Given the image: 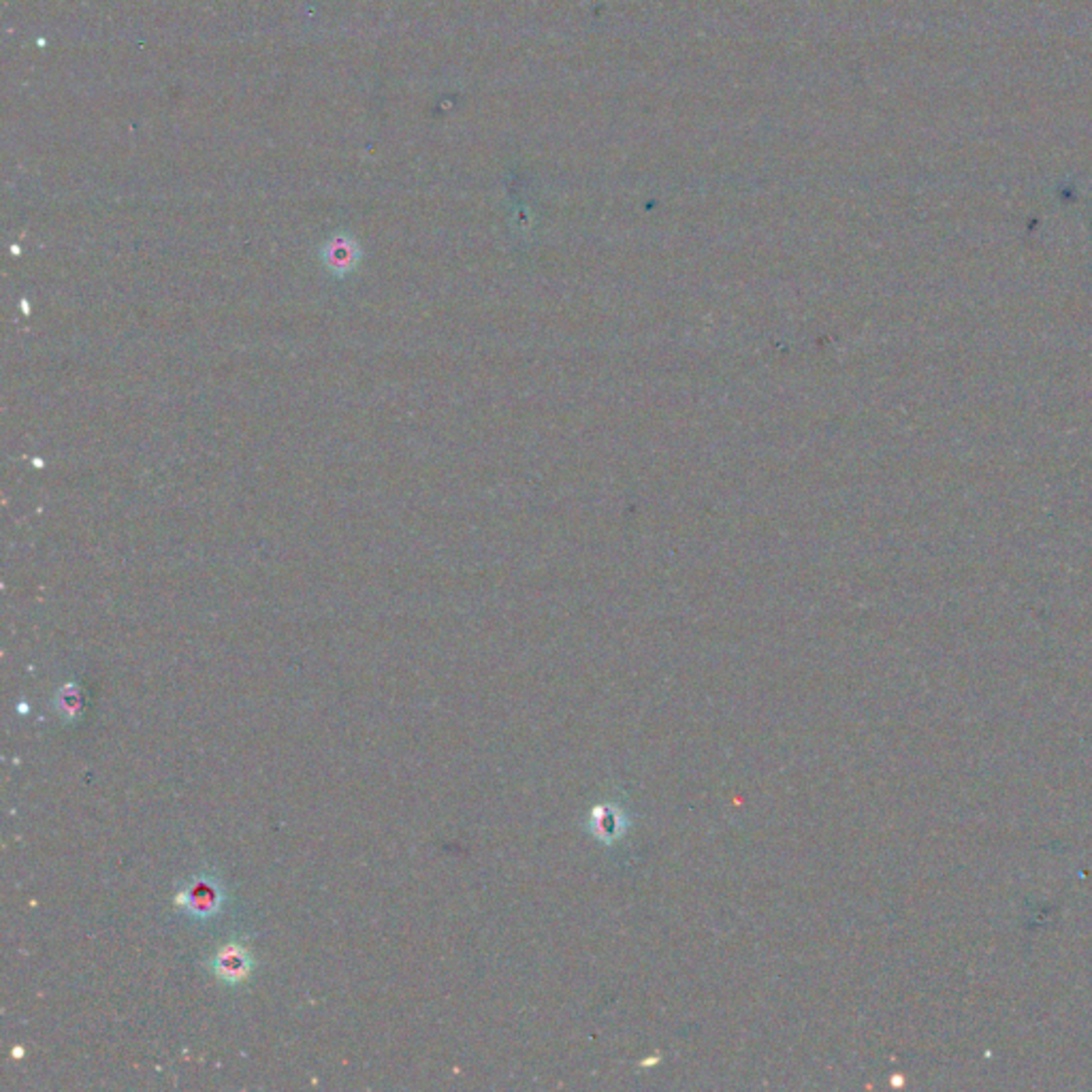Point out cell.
<instances>
[{"label":"cell","mask_w":1092,"mask_h":1092,"mask_svg":"<svg viewBox=\"0 0 1092 1092\" xmlns=\"http://www.w3.org/2000/svg\"><path fill=\"white\" fill-rule=\"evenodd\" d=\"M216 973L225 979V982H241L252 968V961L248 952L239 945H227L214 961Z\"/></svg>","instance_id":"obj_1"},{"label":"cell","mask_w":1092,"mask_h":1092,"mask_svg":"<svg viewBox=\"0 0 1092 1092\" xmlns=\"http://www.w3.org/2000/svg\"><path fill=\"white\" fill-rule=\"evenodd\" d=\"M184 905L191 909L193 913L207 916L209 911H214L218 907L216 886H211L209 882H197L195 886H191L184 892Z\"/></svg>","instance_id":"obj_2"},{"label":"cell","mask_w":1092,"mask_h":1092,"mask_svg":"<svg viewBox=\"0 0 1092 1092\" xmlns=\"http://www.w3.org/2000/svg\"><path fill=\"white\" fill-rule=\"evenodd\" d=\"M325 261H327V267L333 273L344 275L346 272H350L354 263H356L354 243H348L346 239H342V237L336 239L333 243H329Z\"/></svg>","instance_id":"obj_3"}]
</instances>
